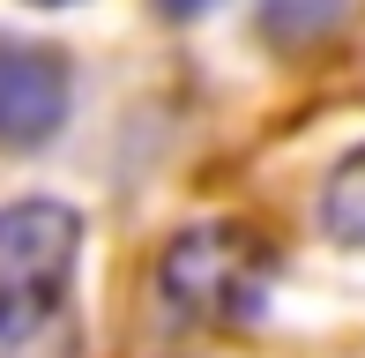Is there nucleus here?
<instances>
[{"mask_svg":"<svg viewBox=\"0 0 365 358\" xmlns=\"http://www.w3.org/2000/svg\"><path fill=\"white\" fill-rule=\"evenodd\" d=\"M276 291V254L246 224H187L164 239L157 254V299L164 314L194 321V329H239L261 321Z\"/></svg>","mask_w":365,"mask_h":358,"instance_id":"nucleus-1","label":"nucleus"},{"mask_svg":"<svg viewBox=\"0 0 365 358\" xmlns=\"http://www.w3.org/2000/svg\"><path fill=\"white\" fill-rule=\"evenodd\" d=\"M30 8H75V0H30Z\"/></svg>","mask_w":365,"mask_h":358,"instance_id":"nucleus-6","label":"nucleus"},{"mask_svg":"<svg viewBox=\"0 0 365 358\" xmlns=\"http://www.w3.org/2000/svg\"><path fill=\"white\" fill-rule=\"evenodd\" d=\"M157 8H164V15H202L209 0H157Z\"/></svg>","mask_w":365,"mask_h":358,"instance_id":"nucleus-5","label":"nucleus"},{"mask_svg":"<svg viewBox=\"0 0 365 358\" xmlns=\"http://www.w3.org/2000/svg\"><path fill=\"white\" fill-rule=\"evenodd\" d=\"M321 232L343 239V247H365V142L328 172V187H321Z\"/></svg>","mask_w":365,"mask_h":358,"instance_id":"nucleus-4","label":"nucleus"},{"mask_svg":"<svg viewBox=\"0 0 365 358\" xmlns=\"http://www.w3.org/2000/svg\"><path fill=\"white\" fill-rule=\"evenodd\" d=\"M75 75L53 45L0 38V150H45L68 127Z\"/></svg>","mask_w":365,"mask_h":358,"instance_id":"nucleus-3","label":"nucleus"},{"mask_svg":"<svg viewBox=\"0 0 365 358\" xmlns=\"http://www.w3.org/2000/svg\"><path fill=\"white\" fill-rule=\"evenodd\" d=\"M82 262V217L53 194L0 209V344H23L60 314Z\"/></svg>","mask_w":365,"mask_h":358,"instance_id":"nucleus-2","label":"nucleus"}]
</instances>
